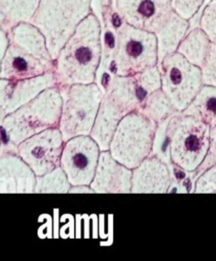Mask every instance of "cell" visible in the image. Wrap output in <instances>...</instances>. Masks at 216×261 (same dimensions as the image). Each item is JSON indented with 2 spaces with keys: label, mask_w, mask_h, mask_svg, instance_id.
Returning <instances> with one entry per match:
<instances>
[{
  "label": "cell",
  "mask_w": 216,
  "mask_h": 261,
  "mask_svg": "<svg viewBox=\"0 0 216 261\" xmlns=\"http://www.w3.org/2000/svg\"><path fill=\"white\" fill-rule=\"evenodd\" d=\"M37 175L31 166L18 155L0 156V193H35Z\"/></svg>",
  "instance_id": "16"
},
{
  "label": "cell",
  "mask_w": 216,
  "mask_h": 261,
  "mask_svg": "<svg viewBox=\"0 0 216 261\" xmlns=\"http://www.w3.org/2000/svg\"><path fill=\"white\" fill-rule=\"evenodd\" d=\"M102 56V27L90 13L76 28L55 59L54 75L58 87L95 83Z\"/></svg>",
  "instance_id": "2"
},
{
  "label": "cell",
  "mask_w": 216,
  "mask_h": 261,
  "mask_svg": "<svg viewBox=\"0 0 216 261\" xmlns=\"http://www.w3.org/2000/svg\"><path fill=\"white\" fill-rule=\"evenodd\" d=\"M182 113L204 121L210 127L216 124V86L203 85Z\"/></svg>",
  "instance_id": "21"
},
{
  "label": "cell",
  "mask_w": 216,
  "mask_h": 261,
  "mask_svg": "<svg viewBox=\"0 0 216 261\" xmlns=\"http://www.w3.org/2000/svg\"><path fill=\"white\" fill-rule=\"evenodd\" d=\"M139 111L154 120L156 123L161 122L179 112L175 109L161 88L152 92L147 97Z\"/></svg>",
  "instance_id": "23"
},
{
  "label": "cell",
  "mask_w": 216,
  "mask_h": 261,
  "mask_svg": "<svg viewBox=\"0 0 216 261\" xmlns=\"http://www.w3.org/2000/svg\"><path fill=\"white\" fill-rule=\"evenodd\" d=\"M204 0H171L173 11L185 19H191L200 9Z\"/></svg>",
  "instance_id": "30"
},
{
  "label": "cell",
  "mask_w": 216,
  "mask_h": 261,
  "mask_svg": "<svg viewBox=\"0 0 216 261\" xmlns=\"http://www.w3.org/2000/svg\"><path fill=\"white\" fill-rule=\"evenodd\" d=\"M9 38L11 43L19 46L36 57L47 61L53 60L44 35L32 22H20L15 25L10 31Z\"/></svg>",
  "instance_id": "19"
},
{
  "label": "cell",
  "mask_w": 216,
  "mask_h": 261,
  "mask_svg": "<svg viewBox=\"0 0 216 261\" xmlns=\"http://www.w3.org/2000/svg\"><path fill=\"white\" fill-rule=\"evenodd\" d=\"M116 10L126 23L154 34L173 12L171 0H116Z\"/></svg>",
  "instance_id": "12"
},
{
  "label": "cell",
  "mask_w": 216,
  "mask_h": 261,
  "mask_svg": "<svg viewBox=\"0 0 216 261\" xmlns=\"http://www.w3.org/2000/svg\"><path fill=\"white\" fill-rule=\"evenodd\" d=\"M204 85L216 86V43L211 42L203 65L201 66Z\"/></svg>",
  "instance_id": "29"
},
{
  "label": "cell",
  "mask_w": 216,
  "mask_h": 261,
  "mask_svg": "<svg viewBox=\"0 0 216 261\" xmlns=\"http://www.w3.org/2000/svg\"><path fill=\"white\" fill-rule=\"evenodd\" d=\"M61 109L62 97L59 87L48 88L1 119V133L18 146L25 139L44 129L58 126Z\"/></svg>",
  "instance_id": "3"
},
{
  "label": "cell",
  "mask_w": 216,
  "mask_h": 261,
  "mask_svg": "<svg viewBox=\"0 0 216 261\" xmlns=\"http://www.w3.org/2000/svg\"><path fill=\"white\" fill-rule=\"evenodd\" d=\"M210 43L211 41L207 34L200 27H196L187 32L180 42L177 52L193 64L201 67L207 56Z\"/></svg>",
  "instance_id": "22"
},
{
  "label": "cell",
  "mask_w": 216,
  "mask_h": 261,
  "mask_svg": "<svg viewBox=\"0 0 216 261\" xmlns=\"http://www.w3.org/2000/svg\"><path fill=\"white\" fill-rule=\"evenodd\" d=\"M161 89L175 109L182 112L203 87L201 67L190 62L179 52H173L158 63Z\"/></svg>",
  "instance_id": "9"
},
{
  "label": "cell",
  "mask_w": 216,
  "mask_h": 261,
  "mask_svg": "<svg viewBox=\"0 0 216 261\" xmlns=\"http://www.w3.org/2000/svg\"><path fill=\"white\" fill-rule=\"evenodd\" d=\"M64 140L58 126L44 129L18 145V155L36 175L45 174L60 166Z\"/></svg>",
  "instance_id": "11"
},
{
  "label": "cell",
  "mask_w": 216,
  "mask_h": 261,
  "mask_svg": "<svg viewBox=\"0 0 216 261\" xmlns=\"http://www.w3.org/2000/svg\"><path fill=\"white\" fill-rule=\"evenodd\" d=\"M59 90L62 109L58 127L64 142L91 135L103 99L102 90L96 83L62 86Z\"/></svg>",
  "instance_id": "5"
},
{
  "label": "cell",
  "mask_w": 216,
  "mask_h": 261,
  "mask_svg": "<svg viewBox=\"0 0 216 261\" xmlns=\"http://www.w3.org/2000/svg\"><path fill=\"white\" fill-rule=\"evenodd\" d=\"M170 181L169 166L156 156L149 155L132 169L131 193H167Z\"/></svg>",
  "instance_id": "17"
},
{
  "label": "cell",
  "mask_w": 216,
  "mask_h": 261,
  "mask_svg": "<svg viewBox=\"0 0 216 261\" xmlns=\"http://www.w3.org/2000/svg\"><path fill=\"white\" fill-rule=\"evenodd\" d=\"M54 86L57 85L53 71L23 80L0 79V120Z\"/></svg>",
  "instance_id": "13"
},
{
  "label": "cell",
  "mask_w": 216,
  "mask_h": 261,
  "mask_svg": "<svg viewBox=\"0 0 216 261\" xmlns=\"http://www.w3.org/2000/svg\"><path fill=\"white\" fill-rule=\"evenodd\" d=\"M216 163V124L210 127V147L208 154L203 161V163L200 165V167L196 170V180L198 176L204 172L207 168L212 166Z\"/></svg>",
  "instance_id": "31"
},
{
  "label": "cell",
  "mask_w": 216,
  "mask_h": 261,
  "mask_svg": "<svg viewBox=\"0 0 216 261\" xmlns=\"http://www.w3.org/2000/svg\"><path fill=\"white\" fill-rule=\"evenodd\" d=\"M68 193H72V194H96L95 191L91 188V186H88V185L71 186Z\"/></svg>",
  "instance_id": "32"
},
{
  "label": "cell",
  "mask_w": 216,
  "mask_h": 261,
  "mask_svg": "<svg viewBox=\"0 0 216 261\" xmlns=\"http://www.w3.org/2000/svg\"><path fill=\"white\" fill-rule=\"evenodd\" d=\"M194 193L216 194V163L198 176L195 182Z\"/></svg>",
  "instance_id": "28"
},
{
  "label": "cell",
  "mask_w": 216,
  "mask_h": 261,
  "mask_svg": "<svg viewBox=\"0 0 216 261\" xmlns=\"http://www.w3.org/2000/svg\"><path fill=\"white\" fill-rule=\"evenodd\" d=\"M91 13V0H41L31 22L44 35L55 60L78 24Z\"/></svg>",
  "instance_id": "4"
},
{
  "label": "cell",
  "mask_w": 216,
  "mask_h": 261,
  "mask_svg": "<svg viewBox=\"0 0 216 261\" xmlns=\"http://www.w3.org/2000/svg\"><path fill=\"white\" fill-rule=\"evenodd\" d=\"M155 65H158L156 35L123 21L117 29L113 74L133 75Z\"/></svg>",
  "instance_id": "8"
},
{
  "label": "cell",
  "mask_w": 216,
  "mask_h": 261,
  "mask_svg": "<svg viewBox=\"0 0 216 261\" xmlns=\"http://www.w3.org/2000/svg\"><path fill=\"white\" fill-rule=\"evenodd\" d=\"M9 45H10L9 34L1 30V57H0V59L4 56V54H5Z\"/></svg>",
  "instance_id": "33"
},
{
  "label": "cell",
  "mask_w": 216,
  "mask_h": 261,
  "mask_svg": "<svg viewBox=\"0 0 216 261\" xmlns=\"http://www.w3.org/2000/svg\"><path fill=\"white\" fill-rule=\"evenodd\" d=\"M199 27L207 34L211 42L216 43V0H211L203 10Z\"/></svg>",
  "instance_id": "27"
},
{
  "label": "cell",
  "mask_w": 216,
  "mask_h": 261,
  "mask_svg": "<svg viewBox=\"0 0 216 261\" xmlns=\"http://www.w3.org/2000/svg\"><path fill=\"white\" fill-rule=\"evenodd\" d=\"M168 166L171 181L167 193H194L196 171H187L173 162Z\"/></svg>",
  "instance_id": "26"
},
{
  "label": "cell",
  "mask_w": 216,
  "mask_h": 261,
  "mask_svg": "<svg viewBox=\"0 0 216 261\" xmlns=\"http://www.w3.org/2000/svg\"><path fill=\"white\" fill-rule=\"evenodd\" d=\"M71 186L65 171L58 166L45 174L37 175L35 193L65 194L69 192Z\"/></svg>",
  "instance_id": "24"
},
{
  "label": "cell",
  "mask_w": 216,
  "mask_h": 261,
  "mask_svg": "<svg viewBox=\"0 0 216 261\" xmlns=\"http://www.w3.org/2000/svg\"><path fill=\"white\" fill-rule=\"evenodd\" d=\"M55 60L47 61L36 57L10 42L0 59V79L23 80L53 71Z\"/></svg>",
  "instance_id": "15"
},
{
  "label": "cell",
  "mask_w": 216,
  "mask_h": 261,
  "mask_svg": "<svg viewBox=\"0 0 216 261\" xmlns=\"http://www.w3.org/2000/svg\"><path fill=\"white\" fill-rule=\"evenodd\" d=\"M98 143L89 136H77L64 143L60 166L72 186H90L100 156Z\"/></svg>",
  "instance_id": "10"
},
{
  "label": "cell",
  "mask_w": 216,
  "mask_h": 261,
  "mask_svg": "<svg viewBox=\"0 0 216 261\" xmlns=\"http://www.w3.org/2000/svg\"><path fill=\"white\" fill-rule=\"evenodd\" d=\"M167 134L173 163L187 171H196L205 160L210 147V125L182 112L171 116Z\"/></svg>",
  "instance_id": "6"
},
{
  "label": "cell",
  "mask_w": 216,
  "mask_h": 261,
  "mask_svg": "<svg viewBox=\"0 0 216 261\" xmlns=\"http://www.w3.org/2000/svg\"><path fill=\"white\" fill-rule=\"evenodd\" d=\"M161 88L158 66H152L133 75H115L103 95L101 105L91 132L101 151L109 150L112 136L120 120L139 110L147 97Z\"/></svg>",
  "instance_id": "1"
},
{
  "label": "cell",
  "mask_w": 216,
  "mask_h": 261,
  "mask_svg": "<svg viewBox=\"0 0 216 261\" xmlns=\"http://www.w3.org/2000/svg\"><path fill=\"white\" fill-rule=\"evenodd\" d=\"M188 31V19L181 17L173 11L166 23L155 33L157 38L158 63H160L165 56L177 51L180 42Z\"/></svg>",
  "instance_id": "18"
},
{
  "label": "cell",
  "mask_w": 216,
  "mask_h": 261,
  "mask_svg": "<svg viewBox=\"0 0 216 261\" xmlns=\"http://www.w3.org/2000/svg\"><path fill=\"white\" fill-rule=\"evenodd\" d=\"M41 0H0V28L6 33L20 22H31Z\"/></svg>",
  "instance_id": "20"
},
{
  "label": "cell",
  "mask_w": 216,
  "mask_h": 261,
  "mask_svg": "<svg viewBox=\"0 0 216 261\" xmlns=\"http://www.w3.org/2000/svg\"><path fill=\"white\" fill-rule=\"evenodd\" d=\"M157 123L136 110L118 123L110 145L111 155L121 164L133 169L150 154Z\"/></svg>",
  "instance_id": "7"
},
{
  "label": "cell",
  "mask_w": 216,
  "mask_h": 261,
  "mask_svg": "<svg viewBox=\"0 0 216 261\" xmlns=\"http://www.w3.org/2000/svg\"><path fill=\"white\" fill-rule=\"evenodd\" d=\"M132 169L118 162L109 150L101 151L91 188L98 194L131 193Z\"/></svg>",
  "instance_id": "14"
},
{
  "label": "cell",
  "mask_w": 216,
  "mask_h": 261,
  "mask_svg": "<svg viewBox=\"0 0 216 261\" xmlns=\"http://www.w3.org/2000/svg\"><path fill=\"white\" fill-rule=\"evenodd\" d=\"M170 118L171 117H168L165 120L157 123L150 154L161 159L167 165H170L172 163L170 156V139L167 134V125Z\"/></svg>",
  "instance_id": "25"
}]
</instances>
